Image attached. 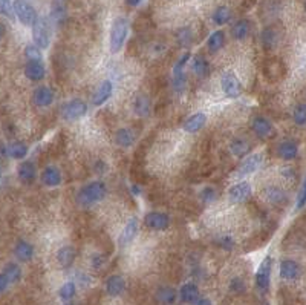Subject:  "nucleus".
<instances>
[{"label":"nucleus","mask_w":306,"mask_h":305,"mask_svg":"<svg viewBox=\"0 0 306 305\" xmlns=\"http://www.w3.org/2000/svg\"><path fill=\"white\" fill-rule=\"evenodd\" d=\"M107 195V187L103 181L97 180V181H92L86 186H83L77 195V201L81 204V206H92L95 203H100L106 198Z\"/></svg>","instance_id":"obj_1"},{"label":"nucleus","mask_w":306,"mask_h":305,"mask_svg":"<svg viewBox=\"0 0 306 305\" xmlns=\"http://www.w3.org/2000/svg\"><path fill=\"white\" fill-rule=\"evenodd\" d=\"M32 40H34V45L38 48V49H46L51 43V34H52V29H51V21L48 17L44 15H40L35 18V21L32 23Z\"/></svg>","instance_id":"obj_2"},{"label":"nucleus","mask_w":306,"mask_h":305,"mask_svg":"<svg viewBox=\"0 0 306 305\" xmlns=\"http://www.w3.org/2000/svg\"><path fill=\"white\" fill-rule=\"evenodd\" d=\"M127 32H129V23L124 17H118L113 20L112 23V29H110V37H109V46H110V52L116 54L123 49L126 38H127Z\"/></svg>","instance_id":"obj_3"},{"label":"nucleus","mask_w":306,"mask_h":305,"mask_svg":"<svg viewBox=\"0 0 306 305\" xmlns=\"http://www.w3.org/2000/svg\"><path fill=\"white\" fill-rule=\"evenodd\" d=\"M12 11H14V15L20 20V23L23 26H32V23L38 17L35 8L31 3H28L26 0H14Z\"/></svg>","instance_id":"obj_4"},{"label":"nucleus","mask_w":306,"mask_h":305,"mask_svg":"<svg viewBox=\"0 0 306 305\" xmlns=\"http://www.w3.org/2000/svg\"><path fill=\"white\" fill-rule=\"evenodd\" d=\"M87 112V106L83 100L80 98H74V100H69L67 103H64L61 106V117L66 120V121H77L80 120L81 117H84Z\"/></svg>","instance_id":"obj_5"},{"label":"nucleus","mask_w":306,"mask_h":305,"mask_svg":"<svg viewBox=\"0 0 306 305\" xmlns=\"http://www.w3.org/2000/svg\"><path fill=\"white\" fill-rule=\"evenodd\" d=\"M221 86H222L224 94L228 98H238L242 94V83L234 72H230V71L224 72L221 77Z\"/></svg>","instance_id":"obj_6"},{"label":"nucleus","mask_w":306,"mask_h":305,"mask_svg":"<svg viewBox=\"0 0 306 305\" xmlns=\"http://www.w3.org/2000/svg\"><path fill=\"white\" fill-rule=\"evenodd\" d=\"M271 272H273V258L267 256L262 264L259 266L257 272H256V287L262 292H265L270 287V281H271Z\"/></svg>","instance_id":"obj_7"},{"label":"nucleus","mask_w":306,"mask_h":305,"mask_svg":"<svg viewBox=\"0 0 306 305\" xmlns=\"http://www.w3.org/2000/svg\"><path fill=\"white\" fill-rule=\"evenodd\" d=\"M144 224L150 230L161 232V230H166L170 226V216L164 212H149L144 216Z\"/></svg>","instance_id":"obj_8"},{"label":"nucleus","mask_w":306,"mask_h":305,"mask_svg":"<svg viewBox=\"0 0 306 305\" xmlns=\"http://www.w3.org/2000/svg\"><path fill=\"white\" fill-rule=\"evenodd\" d=\"M262 164V155L261 154H253V155H248L242 163L241 166L238 167V172H236V177L242 178V177H247V175H251L254 173Z\"/></svg>","instance_id":"obj_9"},{"label":"nucleus","mask_w":306,"mask_h":305,"mask_svg":"<svg viewBox=\"0 0 306 305\" xmlns=\"http://www.w3.org/2000/svg\"><path fill=\"white\" fill-rule=\"evenodd\" d=\"M250 197H251V184L247 183V181L238 183V184L231 186L230 190H228V198H230V201H231V203H236V204L247 201Z\"/></svg>","instance_id":"obj_10"},{"label":"nucleus","mask_w":306,"mask_h":305,"mask_svg":"<svg viewBox=\"0 0 306 305\" xmlns=\"http://www.w3.org/2000/svg\"><path fill=\"white\" fill-rule=\"evenodd\" d=\"M55 92L49 86H40L32 92V101L38 107H48L54 103Z\"/></svg>","instance_id":"obj_11"},{"label":"nucleus","mask_w":306,"mask_h":305,"mask_svg":"<svg viewBox=\"0 0 306 305\" xmlns=\"http://www.w3.org/2000/svg\"><path fill=\"white\" fill-rule=\"evenodd\" d=\"M251 129H253V132H254L257 137H261V138H268V137H271L273 132H274V127H273L271 121H270L268 118L262 117V115H257V117L253 118V121H251Z\"/></svg>","instance_id":"obj_12"},{"label":"nucleus","mask_w":306,"mask_h":305,"mask_svg":"<svg viewBox=\"0 0 306 305\" xmlns=\"http://www.w3.org/2000/svg\"><path fill=\"white\" fill-rule=\"evenodd\" d=\"M112 94H113V83L110 80H104L95 89V92L92 95V103L95 106H101V104H104L112 97Z\"/></svg>","instance_id":"obj_13"},{"label":"nucleus","mask_w":306,"mask_h":305,"mask_svg":"<svg viewBox=\"0 0 306 305\" xmlns=\"http://www.w3.org/2000/svg\"><path fill=\"white\" fill-rule=\"evenodd\" d=\"M25 75L31 81H40L46 75V68L41 63V60H28L25 66Z\"/></svg>","instance_id":"obj_14"},{"label":"nucleus","mask_w":306,"mask_h":305,"mask_svg":"<svg viewBox=\"0 0 306 305\" xmlns=\"http://www.w3.org/2000/svg\"><path fill=\"white\" fill-rule=\"evenodd\" d=\"M40 180L41 183L46 186V187H57L61 184L63 181V177H61V172L58 167L55 166H46L40 175Z\"/></svg>","instance_id":"obj_15"},{"label":"nucleus","mask_w":306,"mask_h":305,"mask_svg":"<svg viewBox=\"0 0 306 305\" xmlns=\"http://www.w3.org/2000/svg\"><path fill=\"white\" fill-rule=\"evenodd\" d=\"M280 272V278L285 281H296L300 276V266L299 263L293 261V259H285L280 263L279 267Z\"/></svg>","instance_id":"obj_16"},{"label":"nucleus","mask_w":306,"mask_h":305,"mask_svg":"<svg viewBox=\"0 0 306 305\" xmlns=\"http://www.w3.org/2000/svg\"><path fill=\"white\" fill-rule=\"evenodd\" d=\"M136 233H138V220L136 218H130L129 223L124 226L121 235H120V239H118L120 247H127L136 238Z\"/></svg>","instance_id":"obj_17"},{"label":"nucleus","mask_w":306,"mask_h":305,"mask_svg":"<svg viewBox=\"0 0 306 305\" xmlns=\"http://www.w3.org/2000/svg\"><path fill=\"white\" fill-rule=\"evenodd\" d=\"M132 109L138 117H149L152 111V101L146 94H138L132 101Z\"/></svg>","instance_id":"obj_18"},{"label":"nucleus","mask_w":306,"mask_h":305,"mask_svg":"<svg viewBox=\"0 0 306 305\" xmlns=\"http://www.w3.org/2000/svg\"><path fill=\"white\" fill-rule=\"evenodd\" d=\"M207 124V115L204 112H196L193 115H190L185 123H184V130L189 132V134H196L199 132L204 126Z\"/></svg>","instance_id":"obj_19"},{"label":"nucleus","mask_w":306,"mask_h":305,"mask_svg":"<svg viewBox=\"0 0 306 305\" xmlns=\"http://www.w3.org/2000/svg\"><path fill=\"white\" fill-rule=\"evenodd\" d=\"M14 255L18 261L28 263L34 258V246L25 239H18L14 246Z\"/></svg>","instance_id":"obj_20"},{"label":"nucleus","mask_w":306,"mask_h":305,"mask_svg":"<svg viewBox=\"0 0 306 305\" xmlns=\"http://www.w3.org/2000/svg\"><path fill=\"white\" fill-rule=\"evenodd\" d=\"M126 289V281L120 275H112L106 279V293L112 298L120 296Z\"/></svg>","instance_id":"obj_21"},{"label":"nucleus","mask_w":306,"mask_h":305,"mask_svg":"<svg viewBox=\"0 0 306 305\" xmlns=\"http://www.w3.org/2000/svg\"><path fill=\"white\" fill-rule=\"evenodd\" d=\"M17 175H18V180L23 183V184H29L35 180L37 177V169H35V164L32 161H23L20 163L18 169H17Z\"/></svg>","instance_id":"obj_22"},{"label":"nucleus","mask_w":306,"mask_h":305,"mask_svg":"<svg viewBox=\"0 0 306 305\" xmlns=\"http://www.w3.org/2000/svg\"><path fill=\"white\" fill-rule=\"evenodd\" d=\"M277 154H279L280 158H284L287 161H291V160L297 158V155H299V146H297V143H294L291 140H285V141H282L279 144Z\"/></svg>","instance_id":"obj_23"},{"label":"nucleus","mask_w":306,"mask_h":305,"mask_svg":"<svg viewBox=\"0 0 306 305\" xmlns=\"http://www.w3.org/2000/svg\"><path fill=\"white\" fill-rule=\"evenodd\" d=\"M115 143H116V146H120V147H123V149H127V147H130L133 143H135V134H133V130L132 129H129V127H121V129H118L116 132H115Z\"/></svg>","instance_id":"obj_24"},{"label":"nucleus","mask_w":306,"mask_h":305,"mask_svg":"<svg viewBox=\"0 0 306 305\" xmlns=\"http://www.w3.org/2000/svg\"><path fill=\"white\" fill-rule=\"evenodd\" d=\"M55 258H57V263H58L60 267L67 269V267L72 266V263L75 259V250L70 246H63V247H60L57 250V256Z\"/></svg>","instance_id":"obj_25"},{"label":"nucleus","mask_w":306,"mask_h":305,"mask_svg":"<svg viewBox=\"0 0 306 305\" xmlns=\"http://www.w3.org/2000/svg\"><path fill=\"white\" fill-rule=\"evenodd\" d=\"M179 298L185 304H193L199 298V289H198V286L193 284V282L184 284L181 287V290H179Z\"/></svg>","instance_id":"obj_26"},{"label":"nucleus","mask_w":306,"mask_h":305,"mask_svg":"<svg viewBox=\"0 0 306 305\" xmlns=\"http://www.w3.org/2000/svg\"><path fill=\"white\" fill-rule=\"evenodd\" d=\"M264 198L271 204H282L287 201V193L277 186H268L264 190Z\"/></svg>","instance_id":"obj_27"},{"label":"nucleus","mask_w":306,"mask_h":305,"mask_svg":"<svg viewBox=\"0 0 306 305\" xmlns=\"http://www.w3.org/2000/svg\"><path fill=\"white\" fill-rule=\"evenodd\" d=\"M155 296H156V301L162 305H173L178 299V293L172 287H159Z\"/></svg>","instance_id":"obj_28"},{"label":"nucleus","mask_w":306,"mask_h":305,"mask_svg":"<svg viewBox=\"0 0 306 305\" xmlns=\"http://www.w3.org/2000/svg\"><path fill=\"white\" fill-rule=\"evenodd\" d=\"M250 149H251V143L245 138H234L230 143V152L238 158L245 157L250 152Z\"/></svg>","instance_id":"obj_29"},{"label":"nucleus","mask_w":306,"mask_h":305,"mask_svg":"<svg viewBox=\"0 0 306 305\" xmlns=\"http://www.w3.org/2000/svg\"><path fill=\"white\" fill-rule=\"evenodd\" d=\"M250 31H251V21L247 20V18H242V20L234 23L231 34H233V38L241 41V40H245L250 35Z\"/></svg>","instance_id":"obj_30"},{"label":"nucleus","mask_w":306,"mask_h":305,"mask_svg":"<svg viewBox=\"0 0 306 305\" xmlns=\"http://www.w3.org/2000/svg\"><path fill=\"white\" fill-rule=\"evenodd\" d=\"M224 43H225L224 31H215L207 40V48H208L210 52H218L224 46Z\"/></svg>","instance_id":"obj_31"},{"label":"nucleus","mask_w":306,"mask_h":305,"mask_svg":"<svg viewBox=\"0 0 306 305\" xmlns=\"http://www.w3.org/2000/svg\"><path fill=\"white\" fill-rule=\"evenodd\" d=\"M28 155V146L21 141H14L8 146V157L14 160H23Z\"/></svg>","instance_id":"obj_32"},{"label":"nucleus","mask_w":306,"mask_h":305,"mask_svg":"<svg viewBox=\"0 0 306 305\" xmlns=\"http://www.w3.org/2000/svg\"><path fill=\"white\" fill-rule=\"evenodd\" d=\"M3 275L6 276L9 284H15L21 279V269L15 263H9L3 269Z\"/></svg>","instance_id":"obj_33"},{"label":"nucleus","mask_w":306,"mask_h":305,"mask_svg":"<svg viewBox=\"0 0 306 305\" xmlns=\"http://www.w3.org/2000/svg\"><path fill=\"white\" fill-rule=\"evenodd\" d=\"M75 293H77V286H75V282H72V281L64 282V284L60 287V290H58V296H60V299L64 301V302H69V301L75 296Z\"/></svg>","instance_id":"obj_34"},{"label":"nucleus","mask_w":306,"mask_h":305,"mask_svg":"<svg viewBox=\"0 0 306 305\" xmlns=\"http://www.w3.org/2000/svg\"><path fill=\"white\" fill-rule=\"evenodd\" d=\"M231 20V11L227 6H219L215 12H213V21L219 26L228 23Z\"/></svg>","instance_id":"obj_35"},{"label":"nucleus","mask_w":306,"mask_h":305,"mask_svg":"<svg viewBox=\"0 0 306 305\" xmlns=\"http://www.w3.org/2000/svg\"><path fill=\"white\" fill-rule=\"evenodd\" d=\"M192 69L196 75L204 77L208 72V61L205 60L204 55H196L192 61Z\"/></svg>","instance_id":"obj_36"},{"label":"nucleus","mask_w":306,"mask_h":305,"mask_svg":"<svg viewBox=\"0 0 306 305\" xmlns=\"http://www.w3.org/2000/svg\"><path fill=\"white\" fill-rule=\"evenodd\" d=\"M262 43H264V46L267 49H271V48L276 46V43H277V32H276L274 28L264 29V32H262Z\"/></svg>","instance_id":"obj_37"},{"label":"nucleus","mask_w":306,"mask_h":305,"mask_svg":"<svg viewBox=\"0 0 306 305\" xmlns=\"http://www.w3.org/2000/svg\"><path fill=\"white\" fill-rule=\"evenodd\" d=\"M293 117H294V121H296V124H299V126H305L306 124V104L305 103H300L296 109H294V114H293Z\"/></svg>","instance_id":"obj_38"},{"label":"nucleus","mask_w":306,"mask_h":305,"mask_svg":"<svg viewBox=\"0 0 306 305\" xmlns=\"http://www.w3.org/2000/svg\"><path fill=\"white\" fill-rule=\"evenodd\" d=\"M192 38H193V34H192L190 28H182L178 32V41H179L181 46H189L192 43Z\"/></svg>","instance_id":"obj_39"},{"label":"nucleus","mask_w":306,"mask_h":305,"mask_svg":"<svg viewBox=\"0 0 306 305\" xmlns=\"http://www.w3.org/2000/svg\"><path fill=\"white\" fill-rule=\"evenodd\" d=\"M190 57H192V54H190V52H185V54H182V55H181V58H179V60L176 61V64L173 66V75L185 72L184 69H185V64L189 63Z\"/></svg>","instance_id":"obj_40"},{"label":"nucleus","mask_w":306,"mask_h":305,"mask_svg":"<svg viewBox=\"0 0 306 305\" xmlns=\"http://www.w3.org/2000/svg\"><path fill=\"white\" fill-rule=\"evenodd\" d=\"M185 86H187V75H185V72L173 75V89L176 92H182L185 89Z\"/></svg>","instance_id":"obj_41"},{"label":"nucleus","mask_w":306,"mask_h":305,"mask_svg":"<svg viewBox=\"0 0 306 305\" xmlns=\"http://www.w3.org/2000/svg\"><path fill=\"white\" fill-rule=\"evenodd\" d=\"M0 14L5 15L9 20H14V11H12V2L11 0H0Z\"/></svg>","instance_id":"obj_42"},{"label":"nucleus","mask_w":306,"mask_h":305,"mask_svg":"<svg viewBox=\"0 0 306 305\" xmlns=\"http://www.w3.org/2000/svg\"><path fill=\"white\" fill-rule=\"evenodd\" d=\"M25 54L29 60H40L41 58V52L35 45H28L25 49Z\"/></svg>","instance_id":"obj_43"},{"label":"nucleus","mask_w":306,"mask_h":305,"mask_svg":"<svg viewBox=\"0 0 306 305\" xmlns=\"http://www.w3.org/2000/svg\"><path fill=\"white\" fill-rule=\"evenodd\" d=\"M218 244H219L222 249H227V250H230V249H233V246H234V239H233L230 235H222V236H219V239H218Z\"/></svg>","instance_id":"obj_44"},{"label":"nucleus","mask_w":306,"mask_h":305,"mask_svg":"<svg viewBox=\"0 0 306 305\" xmlns=\"http://www.w3.org/2000/svg\"><path fill=\"white\" fill-rule=\"evenodd\" d=\"M202 200L205 201V203H211V201H215V198H216V192H215V189L213 187H207V189H204V192H202Z\"/></svg>","instance_id":"obj_45"},{"label":"nucleus","mask_w":306,"mask_h":305,"mask_svg":"<svg viewBox=\"0 0 306 305\" xmlns=\"http://www.w3.org/2000/svg\"><path fill=\"white\" fill-rule=\"evenodd\" d=\"M305 206V186H302L300 192H299V197H297V209H303Z\"/></svg>","instance_id":"obj_46"},{"label":"nucleus","mask_w":306,"mask_h":305,"mask_svg":"<svg viewBox=\"0 0 306 305\" xmlns=\"http://www.w3.org/2000/svg\"><path fill=\"white\" fill-rule=\"evenodd\" d=\"M242 289H244V282H242V279L234 278V279L231 281V290H233V292H241Z\"/></svg>","instance_id":"obj_47"},{"label":"nucleus","mask_w":306,"mask_h":305,"mask_svg":"<svg viewBox=\"0 0 306 305\" xmlns=\"http://www.w3.org/2000/svg\"><path fill=\"white\" fill-rule=\"evenodd\" d=\"M8 287H9V282H8V279H6V276H5L3 273H0V295L5 293V292L8 290Z\"/></svg>","instance_id":"obj_48"},{"label":"nucleus","mask_w":306,"mask_h":305,"mask_svg":"<svg viewBox=\"0 0 306 305\" xmlns=\"http://www.w3.org/2000/svg\"><path fill=\"white\" fill-rule=\"evenodd\" d=\"M104 256H98V255H95L93 256V259H92V266H93V269H98V267H101L103 264H104Z\"/></svg>","instance_id":"obj_49"},{"label":"nucleus","mask_w":306,"mask_h":305,"mask_svg":"<svg viewBox=\"0 0 306 305\" xmlns=\"http://www.w3.org/2000/svg\"><path fill=\"white\" fill-rule=\"evenodd\" d=\"M8 157V146L5 143L0 141V160L2 158H6Z\"/></svg>","instance_id":"obj_50"},{"label":"nucleus","mask_w":306,"mask_h":305,"mask_svg":"<svg viewBox=\"0 0 306 305\" xmlns=\"http://www.w3.org/2000/svg\"><path fill=\"white\" fill-rule=\"evenodd\" d=\"M195 305H211V301L210 299H207V298H198L195 302Z\"/></svg>","instance_id":"obj_51"},{"label":"nucleus","mask_w":306,"mask_h":305,"mask_svg":"<svg viewBox=\"0 0 306 305\" xmlns=\"http://www.w3.org/2000/svg\"><path fill=\"white\" fill-rule=\"evenodd\" d=\"M141 2H143V0H126V3H127L129 6H132V8L138 6V5H139Z\"/></svg>","instance_id":"obj_52"},{"label":"nucleus","mask_w":306,"mask_h":305,"mask_svg":"<svg viewBox=\"0 0 306 305\" xmlns=\"http://www.w3.org/2000/svg\"><path fill=\"white\" fill-rule=\"evenodd\" d=\"M5 34H6V26H5L3 21H0V40L5 37Z\"/></svg>","instance_id":"obj_53"},{"label":"nucleus","mask_w":306,"mask_h":305,"mask_svg":"<svg viewBox=\"0 0 306 305\" xmlns=\"http://www.w3.org/2000/svg\"><path fill=\"white\" fill-rule=\"evenodd\" d=\"M0 180H2V169H0Z\"/></svg>","instance_id":"obj_54"},{"label":"nucleus","mask_w":306,"mask_h":305,"mask_svg":"<svg viewBox=\"0 0 306 305\" xmlns=\"http://www.w3.org/2000/svg\"><path fill=\"white\" fill-rule=\"evenodd\" d=\"M67 305H70V304H67Z\"/></svg>","instance_id":"obj_55"}]
</instances>
